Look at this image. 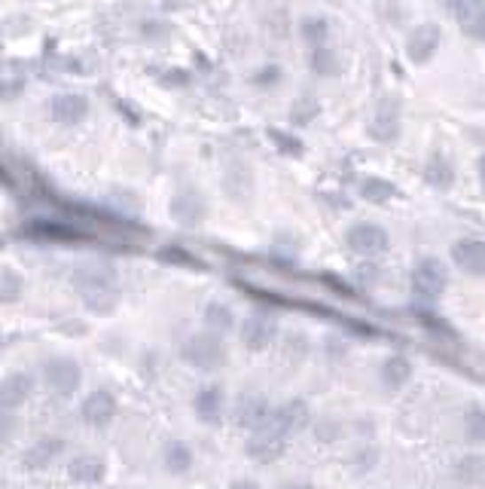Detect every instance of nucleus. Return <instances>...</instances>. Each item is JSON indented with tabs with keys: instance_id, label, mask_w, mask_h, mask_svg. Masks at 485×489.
Wrapping results in <instances>:
<instances>
[{
	"instance_id": "1",
	"label": "nucleus",
	"mask_w": 485,
	"mask_h": 489,
	"mask_svg": "<svg viewBox=\"0 0 485 489\" xmlns=\"http://www.w3.org/2000/svg\"><path fill=\"white\" fill-rule=\"evenodd\" d=\"M74 291L95 315H113L120 309V279L113 266L101 260H89L74 270Z\"/></svg>"
},
{
	"instance_id": "2",
	"label": "nucleus",
	"mask_w": 485,
	"mask_h": 489,
	"mask_svg": "<svg viewBox=\"0 0 485 489\" xmlns=\"http://www.w3.org/2000/svg\"><path fill=\"white\" fill-rule=\"evenodd\" d=\"M180 358H184L186 367L202 370V374H214L226 364V346L223 336L211 334V330H199L190 334L180 343Z\"/></svg>"
},
{
	"instance_id": "3",
	"label": "nucleus",
	"mask_w": 485,
	"mask_h": 489,
	"mask_svg": "<svg viewBox=\"0 0 485 489\" xmlns=\"http://www.w3.org/2000/svg\"><path fill=\"white\" fill-rule=\"evenodd\" d=\"M40 374H43V385L55 398H74L82 385V364L71 355L46 358Z\"/></svg>"
},
{
	"instance_id": "4",
	"label": "nucleus",
	"mask_w": 485,
	"mask_h": 489,
	"mask_svg": "<svg viewBox=\"0 0 485 489\" xmlns=\"http://www.w3.org/2000/svg\"><path fill=\"white\" fill-rule=\"evenodd\" d=\"M412 294H415V300H421V303H436L446 294V288H449V272H446V266H442V260H436V257H421L419 264H415V270H412Z\"/></svg>"
},
{
	"instance_id": "5",
	"label": "nucleus",
	"mask_w": 485,
	"mask_h": 489,
	"mask_svg": "<svg viewBox=\"0 0 485 489\" xmlns=\"http://www.w3.org/2000/svg\"><path fill=\"white\" fill-rule=\"evenodd\" d=\"M345 245H348L351 254H357V257H382L387 254V248H391V236L385 233V226L379 224H366V220H360V224L348 226V233H345Z\"/></svg>"
},
{
	"instance_id": "6",
	"label": "nucleus",
	"mask_w": 485,
	"mask_h": 489,
	"mask_svg": "<svg viewBox=\"0 0 485 489\" xmlns=\"http://www.w3.org/2000/svg\"><path fill=\"white\" fill-rule=\"evenodd\" d=\"M116 413H120V401L110 389H95L82 398L80 404V419L86 429H95V431H104L113 425Z\"/></svg>"
},
{
	"instance_id": "7",
	"label": "nucleus",
	"mask_w": 485,
	"mask_h": 489,
	"mask_svg": "<svg viewBox=\"0 0 485 489\" xmlns=\"http://www.w3.org/2000/svg\"><path fill=\"white\" fill-rule=\"evenodd\" d=\"M245 453H247V459L256 465H272L287 453V438L278 435V431H272V429L254 431L245 444Z\"/></svg>"
},
{
	"instance_id": "8",
	"label": "nucleus",
	"mask_w": 485,
	"mask_h": 489,
	"mask_svg": "<svg viewBox=\"0 0 485 489\" xmlns=\"http://www.w3.org/2000/svg\"><path fill=\"white\" fill-rule=\"evenodd\" d=\"M239 336H241V343L251 349V352H266V349L272 346L275 336H278V325H275L272 315L254 312V315H247V319L241 321Z\"/></svg>"
},
{
	"instance_id": "9",
	"label": "nucleus",
	"mask_w": 485,
	"mask_h": 489,
	"mask_svg": "<svg viewBox=\"0 0 485 489\" xmlns=\"http://www.w3.org/2000/svg\"><path fill=\"white\" fill-rule=\"evenodd\" d=\"M34 395V376L22 374V370H12V374L0 376V410H22Z\"/></svg>"
},
{
	"instance_id": "10",
	"label": "nucleus",
	"mask_w": 485,
	"mask_h": 489,
	"mask_svg": "<svg viewBox=\"0 0 485 489\" xmlns=\"http://www.w3.org/2000/svg\"><path fill=\"white\" fill-rule=\"evenodd\" d=\"M309 422H311L309 404L306 401H296V398H293V401L278 404V407H275V416H272V425H269V429L278 431V435H284L290 440L293 435H300V431H306Z\"/></svg>"
},
{
	"instance_id": "11",
	"label": "nucleus",
	"mask_w": 485,
	"mask_h": 489,
	"mask_svg": "<svg viewBox=\"0 0 485 489\" xmlns=\"http://www.w3.org/2000/svg\"><path fill=\"white\" fill-rule=\"evenodd\" d=\"M272 416H275V407L262 395L241 398L239 410H235V422H239V429H247L251 435L254 431L269 429V425H272Z\"/></svg>"
},
{
	"instance_id": "12",
	"label": "nucleus",
	"mask_w": 485,
	"mask_h": 489,
	"mask_svg": "<svg viewBox=\"0 0 485 489\" xmlns=\"http://www.w3.org/2000/svg\"><path fill=\"white\" fill-rule=\"evenodd\" d=\"M192 413L199 416V422L220 425V419H223V413H226V389L223 385H217V383L202 385V389L196 391V398H192Z\"/></svg>"
},
{
	"instance_id": "13",
	"label": "nucleus",
	"mask_w": 485,
	"mask_h": 489,
	"mask_svg": "<svg viewBox=\"0 0 485 489\" xmlns=\"http://www.w3.org/2000/svg\"><path fill=\"white\" fill-rule=\"evenodd\" d=\"M440 40H442L440 28L434 22L419 25L406 40V59L412 61V65H427V61L436 55V50H440Z\"/></svg>"
},
{
	"instance_id": "14",
	"label": "nucleus",
	"mask_w": 485,
	"mask_h": 489,
	"mask_svg": "<svg viewBox=\"0 0 485 489\" xmlns=\"http://www.w3.org/2000/svg\"><path fill=\"white\" fill-rule=\"evenodd\" d=\"M65 450H67L65 438H52V435L40 438L25 450L22 462H25V468H31V471H46V468H52L61 456H65Z\"/></svg>"
},
{
	"instance_id": "15",
	"label": "nucleus",
	"mask_w": 485,
	"mask_h": 489,
	"mask_svg": "<svg viewBox=\"0 0 485 489\" xmlns=\"http://www.w3.org/2000/svg\"><path fill=\"white\" fill-rule=\"evenodd\" d=\"M452 264L458 266L461 272L482 279L485 275V239H473V236L458 239V242L452 245Z\"/></svg>"
},
{
	"instance_id": "16",
	"label": "nucleus",
	"mask_w": 485,
	"mask_h": 489,
	"mask_svg": "<svg viewBox=\"0 0 485 489\" xmlns=\"http://www.w3.org/2000/svg\"><path fill=\"white\" fill-rule=\"evenodd\" d=\"M107 477V462L98 456V453H77L67 462V480L80 486H95Z\"/></svg>"
},
{
	"instance_id": "17",
	"label": "nucleus",
	"mask_w": 485,
	"mask_h": 489,
	"mask_svg": "<svg viewBox=\"0 0 485 489\" xmlns=\"http://www.w3.org/2000/svg\"><path fill=\"white\" fill-rule=\"evenodd\" d=\"M205 199L199 190H180L175 199H171V217L184 226H196L199 220H205Z\"/></svg>"
},
{
	"instance_id": "18",
	"label": "nucleus",
	"mask_w": 485,
	"mask_h": 489,
	"mask_svg": "<svg viewBox=\"0 0 485 489\" xmlns=\"http://www.w3.org/2000/svg\"><path fill=\"white\" fill-rule=\"evenodd\" d=\"M412 374H415L412 361H409L406 355H391V358H385L382 370H379V380H382L387 391H400L412 383Z\"/></svg>"
},
{
	"instance_id": "19",
	"label": "nucleus",
	"mask_w": 485,
	"mask_h": 489,
	"mask_svg": "<svg viewBox=\"0 0 485 489\" xmlns=\"http://www.w3.org/2000/svg\"><path fill=\"white\" fill-rule=\"evenodd\" d=\"M192 465H196V453H192L190 444H184V440H168L162 450V468L168 474H175V477H184V474L192 471Z\"/></svg>"
},
{
	"instance_id": "20",
	"label": "nucleus",
	"mask_w": 485,
	"mask_h": 489,
	"mask_svg": "<svg viewBox=\"0 0 485 489\" xmlns=\"http://www.w3.org/2000/svg\"><path fill=\"white\" fill-rule=\"evenodd\" d=\"M397 132H400V110L394 101H385V105L376 110V116H372L370 135L376 138V141H394Z\"/></svg>"
},
{
	"instance_id": "21",
	"label": "nucleus",
	"mask_w": 485,
	"mask_h": 489,
	"mask_svg": "<svg viewBox=\"0 0 485 489\" xmlns=\"http://www.w3.org/2000/svg\"><path fill=\"white\" fill-rule=\"evenodd\" d=\"M202 321H205V330H211V334H217V336H226L235 325H239V321H235V312L220 300L207 303L202 312Z\"/></svg>"
},
{
	"instance_id": "22",
	"label": "nucleus",
	"mask_w": 485,
	"mask_h": 489,
	"mask_svg": "<svg viewBox=\"0 0 485 489\" xmlns=\"http://www.w3.org/2000/svg\"><path fill=\"white\" fill-rule=\"evenodd\" d=\"M425 177H427V184L436 190H449L452 187V181H455V165L449 156H442V154H434L431 160H427L425 165Z\"/></svg>"
},
{
	"instance_id": "23",
	"label": "nucleus",
	"mask_w": 485,
	"mask_h": 489,
	"mask_svg": "<svg viewBox=\"0 0 485 489\" xmlns=\"http://www.w3.org/2000/svg\"><path fill=\"white\" fill-rule=\"evenodd\" d=\"M86 101L80 99V95H61V99H55V105H52V116L59 122H80L82 116H86Z\"/></svg>"
},
{
	"instance_id": "24",
	"label": "nucleus",
	"mask_w": 485,
	"mask_h": 489,
	"mask_svg": "<svg viewBox=\"0 0 485 489\" xmlns=\"http://www.w3.org/2000/svg\"><path fill=\"white\" fill-rule=\"evenodd\" d=\"M25 294V279L19 275L12 266H0V303L4 306H12L19 303Z\"/></svg>"
},
{
	"instance_id": "25",
	"label": "nucleus",
	"mask_w": 485,
	"mask_h": 489,
	"mask_svg": "<svg viewBox=\"0 0 485 489\" xmlns=\"http://www.w3.org/2000/svg\"><path fill=\"white\" fill-rule=\"evenodd\" d=\"M360 196H364L366 202L382 205V202H387L391 196H397V187H394L391 181H385V177H366L364 187H360Z\"/></svg>"
},
{
	"instance_id": "26",
	"label": "nucleus",
	"mask_w": 485,
	"mask_h": 489,
	"mask_svg": "<svg viewBox=\"0 0 485 489\" xmlns=\"http://www.w3.org/2000/svg\"><path fill=\"white\" fill-rule=\"evenodd\" d=\"M464 435H467L470 444H485V410L473 407L464 416Z\"/></svg>"
},
{
	"instance_id": "27",
	"label": "nucleus",
	"mask_w": 485,
	"mask_h": 489,
	"mask_svg": "<svg viewBox=\"0 0 485 489\" xmlns=\"http://www.w3.org/2000/svg\"><path fill=\"white\" fill-rule=\"evenodd\" d=\"M485 477V459L480 456H467L458 462V480L461 484H480Z\"/></svg>"
},
{
	"instance_id": "28",
	"label": "nucleus",
	"mask_w": 485,
	"mask_h": 489,
	"mask_svg": "<svg viewBox=\"0 0 485 489\" xmlns=\"http://www.w3.org/2000/svg\"><path fill=\"white\" fill-rule=\"evenodd\" d=\"M458 25L470 40H480V43H485V6H480L476 12H470V16L461 19Z\"/></svg>"
},
{
	"instance_id": "29",
	"label": "nucleus",
	"mask_w": 485,
	"mask_h": 489,
	"mask_svg": "<svg viewBox=\"0 0 485 489\" xmlns=\"http://www.w3.org/2000/svg\"><path fill=\"white\" fill-rule=\"evenodd\" d=\"M159 257L165 260V264H175V266H192V270H202V260H196L192 254H186L184 248L177 245H168L159 251Z\"/></svg>"
},
{
	"instance_id": "30",
	"label": "nucleus",
	"mask_w": 485,
	"mask_h": 489,
	"mask_svg": "<svg viewBox=\"0 0 485 489\" xmlns=\"http://www.w3.org/2000/svg\"><path fill=\"white\" fill-rule=\"evenodd\" d=\"M19 431H22V422H19L16 413L0 410V446L12 444V440L19 438Z\"/></svg>"
},
{
	"instance_id": "31",
	"label": "nucleus",
	"mask_w": 485,
	"mask_h": 489,
	"mask_svg": "<svg viewBox=\"0 0 485 489\" xmlns=\"http://www.w3.org/2000/svg\"><path fill=\"white\" fill-rule=\"evenodd\" d=\"M336 55H332V50H327V46H315L311 50V67H315L317 74H336Z\"/></svg>"
},
{
	"instance_id": "32",
	"label": "nucleus",
	"mask_w": 485,
	"mask_h": 489,
	"mask_svg": "<svg viewBox=\"0 0 485 489\" xmlns=\"http://www.w3.org/2000/svg\"><path fill=\"white\" fill-rule=\"evenodd\" d=\"M302 37L306 40H311V43L315 46H321V40L327 37V19H306V22H302Z\"/></svg>"
},
{
	"instance_id": "33",
	"label": "nucleus",
	"mask_w": 485,
	"mask_h": 489,
	"mask_svg": "<svg viewBox=\"0 0 485 489\" xmlns=\"http://www.w3.org/2000/svg\"><path fill=\"white\" fill-rule=\"evenodd\" d=\"M442 4H446V10L461 22V19H467L470 12H476L480 6H485V0H442Z\"/></svg>"
},
{
	"instance_id": "34",
	"label": "nucleus",
	"mask_w": 485,
	"mask_h": 489,
	"mask_svg": "<svg viewBox=\"0 0 485 489\" xmlns=\"http://www.w3.org/2000/svg\"><path fill=\"white\" fill-rule=\"evenodd\" d=\"M278 80H281L278 67H262L260 77H256V83H260V86H269V83H278Z\"/></svg>"
},
{
	"instance_id": "35",
	"label": "nucleus",
	"mask_w": 485,
	"mask_h": 489,
	"mask_svg": "<svg viewBox=\"0 0 485 489\" xmlns=\"http://www.w3.org/2000/svg\"><path fill=\"white\" fill-rule=\"evenodd\" d=\"M269 135H272L275 141H281L287 154H300V141H293V138H287V135H281V132H269Z\"/></svg>"
},
{
	"instance_id": "36",
	"label": "nucleus",
	"mask_w": 485,
	"mask_h": 489,
	"mask_svg": "<svg viewBox=\"0 0 485 489\" xmlns=\"http://www.w3.org/2000/svg\"><path fill=\"white\" fill-rule=\"evenodd\" d=\"M230 489H262L256 480H247V477H241V480H232Z\"/></svg>"
},
{
	"instance_id": "37",
	"label": "nucleus",
	"mask_w": 485,
	"mask_h": 489,
	"mask_svg": "<svg viewBox=\"0 0 485 489\" xmlns=\"http://www.w3.org/2000/svg\"><path fill=\"white\" fill-rule=\"evenodd\" d=\"M480 184H482V190H485V154L480 156Z\"/></svg>"
},
{
	"instance_id": "38",
	"label": "nucleus",
	"mask_w": 485,
	"mask_h": 489,
	"mask_svg": "<svg viewBox=\"0 0 485 489\" xmlns=\"http://www.w3.org/2000/svg\"><path fill=\"white\" fill-rule=\"evenodd\" d=\"M284 489H311V486H306V484H302V486H284Z\"/></svg>"
},
{
	"instance_id": "39",
	"label": "nucleus",
	"mask_w": 485,
	"mask_h": 489,
	"mask_svg": "<svg viewBox=\"0 0 485 489\" xmlns=\"http://www.w3.org/2000/svg\"><path fill=\"white\" fill-rule=\"evenodd\" d=\"M0 489H4V477H0Z\"/></svg>"
}]
</instances>
